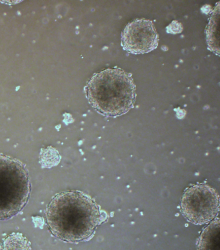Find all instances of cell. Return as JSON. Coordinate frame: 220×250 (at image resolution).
I'll return each instance as SVG.
<instances>
[{
    "label": "cell",
    "mask_w": 220,
    "mask_h": 250,
    "mask_svg": "<svg viewBox=\"0 0 220 250\" xmlns=\"http://www.w3.org/2000/svg\"><path fill=\"white\" fill-rule=\"evenodd\" d=\"M45 217L51 233L69 243L91 239L106 219L94 200L79 190L55 195L47 206Z\"/></svg>",
    "instance_id": "1"
},
{
    "label": "cell",
    "mask_w": 220,
    "mask_h": 250,
    "mask_svg": "<svg viewBox=\"0 0 220 250\" xmlns=\"http://www.w3.org/2000/svg\"><path fill=\"white\" fill-rule=\"evenodd\" d=\"M159 38L151 21L136 19L128 23L122 33V46L131 54H144L158 47Z\"/></svg>",
    "instance_id": "5"
},
{
    "label": "cell",
    "mask_w": 220,
    "mask_h": 250,
    "mask_svg": "<svg viewBox=\"0 0 220 250\" xmlns=\"http://www.w3.org/2000/svg\"><path fill=\"white\" fill-rule=\"evenodd\" d=\"M31 184L27 170L19 160L0 155V220L11 219L29 200Z\"/></svg>",
    "instance_id": "3"
},
{
    "label": "cell",
    "mask_w": 220,
    "mask_h": 250,
    "mask_svg": "<svg viewBox=\"0 0 220 250\" xmlns=\"http://www.w3.org/2000/svg\"><path fill=\"white\" fill-rule=\"evenodd\" d=\"M0 250H3V247H1V245H0Z\"/></svg>",
    "instance_id": "9"
},
{
    "label": "cell",
    "mask_w": 220,
    "mask_h": 250,
    "mask_svg": "<svg viewBox=\"0 0 220 250\" xmlns=\"http://www.w3.org/2000/svg\"><path fill=\"white\" fill-rule=\"evenodd\" d=\"M198 250H220V221L219 218L202 231L198 240Z\"/></svg>",
    "instance_id": "6"
},
{
    "label": "cell",
    "mask_w": 220,
    "mask_h": 250,
    "mask_svg": "<svg viewBox=\"0 0 220 250\" xmlns=\"http://www.w3.org/2000/svg\"><path fill=\"white\" fill-rule=\"evenodd\" d=\"M136 88L130 73L120 68H108L94 73L85 86L91 106L103 116H123L134 107Z\"/></svg>",
    "instance_id": "2"
},
{
    "label": "cell",
    "mask_w": 220,
    "mask_h": 250,
    "mask_svg": "<svg viewBox=\"0 0 220 250\" xmlns=\"http://www.w3.org/2000/svg\"><path fill=\"white\" fill-rule=\"evenodd\" d=\"M182 214L188 221L203 225L213 221L220 209V196L217 190L206 184L188 188L182 196Z\"/></svg>",
    "instance_id": "4"
},
{
    "label": "cell",
    "mask_w": 220,
    "mask_h": 250,
    "mask_svg": "<svg viewBox=\"0 0 220 250\" xmlns=\"http://www.w3.org/2000/svg\"><path fill=\"white\" fill-rule=\"evenodd\" d=\"M60 158L59 152L50 146L41 150L40 164L43 167L51 168L56 166L60 162Z\"/></svg>",
    "instance_id": "8"
},
{
    "label": "cell",
    "mask_w": 220,
    "mask_h": 250,
    "mask_svg": "<svg viewBox=\"0 0 220 250\" xmlns=\"http://www.w3.org/2000/svg\"><path fill=\"white\" fill-rule=\"evenodd\" d=\"M3 250H32L31 243L20 233L8 236L3 242Z\"/></svg>",
    "instance_id": "7"
}]
</instances>
